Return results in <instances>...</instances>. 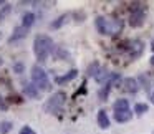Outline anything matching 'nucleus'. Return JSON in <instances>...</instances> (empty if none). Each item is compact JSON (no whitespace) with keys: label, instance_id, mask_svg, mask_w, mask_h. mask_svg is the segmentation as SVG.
<instances>
[{"label":"nucleus","instance_id":"f257e3e1","mask_svg":"<svg viewBox=\"0 0 154 134\" xmlns=\"http://www.w3.org/2000/svg\"><path fill=\"white\" fill-rule=\"evenodd\" d=\"M33 51L37 55V60L38 61H47V58L50 56L51 53L55 51V45H53V40L47 35H37L35 37V41H33Z\"/></svg>","mask_w":154,"mask_h":134},{"label":"nucleus","instance_id":"f03ea898","mask_svg":"<svg viewBox=\"0 0 154 134\" xmlns=\"http://www.w3.org/2000/svg\"><path fill=\"white\" fill-rule=\"evenodd\" d=\"M96 30L101 35H118L123 30V20H118V18H104V17H98L96 22Z\"/></svg>","mask_w":154,"mask_h":134},{"label":"nucleus","instance_id":"7ed1b4c3","mask_svg":"<svg viewBox=\"0 0 154 134\" xmlns=\"http://www.w3.org/2000/svg\"><path fill=\"white\" fill-rule=\"evenodd\" d=\"M32 81H33V84L38 90H42V91L50 90V81H48L47 73H45V70L40 68L38 65H35V66L32 68Z\"/></svg>","mask_w":154,"mask_h":134},{"label":"nucleus","instance_id":"20e7f679","mask_svg":"<svg viewBox=\"0 0 154 134\" xmlns=\"http://www.w3.org/2000/svg\"><path fill=\"white\" fill-rule=\"evenodd\" d=\"M65 101H66V94H65L63 91H58V93L51 94V96L48 98V101L45 103V111H47V113L57 114L58 111L63 108Z\"/></svg>","mask_w":154,"mask_h":134},{"label":"nucleus","instance_id":"39448f33","mask_svg":"<svg viewBox=\"0 0 154 134\" xmlns=\"http://www.w3.org/2000/svg\"><path fill=\"white\" fill-rule=\"evenodd\" d=\"M146 18V7L141 4H134L131 8V17H129V25L131 27H141Z\"/></svg>","mask_w":154,"mask_h":134},{"label":"nucleus","instance_id":"423d86ee","mask_svg":"<svg viewBox=\"0 0 154 134\" xmlns=\"http://www.w3.org/2000/svg\"><path fill=\"white\" fill-rule=\"evenodd\" d=\"M128 51H129L131 58H137L141 53H143V41H139V40L131 41L129 47H128Z\"/></svg>","mask_w":154,"mask_h":134},{"label":"nucleus","instance_id":"0eeeda50","mask_svg":"<svg viewBox=\"0 0 154 134\" xmlns=\"http://www.w3.org/2000/svg\"><path fill=\"white\" fill-rule=\"evenodd\" d=\"M123 90L128 91V93H137V90H139L137 80H134V78H124L123 80Z\"/></svg>","mask_w":154,"mask_h":134},{"label":"nucleus","instance_id":"6e6552de","mask_svg":"<svg viewBox=\"0 0 154 134\" xmlns=\"http://www.w3.org/2000/svg\"><path fill=\"white\" fill-rule=\"evenodd\" d=\"M27 35H28V28L23 27V25H20V27H17L14 30V35L8 38V43H14V41H17V40H22V38H25Z\"/></svg>","mask_w":154,"mask_h":134},{"label":"nucleus","instance_id":"1a4fd4ad","mask_svg":"<svg viewBox=\"0 0 154 134\" xmlns=\"http://www.w3.org/2000/svg\"><path fill=\"white\" fill-rule=\"evenodd\" d=\"M98 124H100V127H103V129L109 127V117H108V114L104 109L98 111Z\"/></svg>","mask_w":154,"mask_h":134},{"label":"nucleus","instance_id":"9d476101","mask_svg":"<svg viewBox=\"0 0 154 134\" xmlns=\"http://www.w3.org/2000/svg\"><path fill=\"white\" fill-rule=\"evenodd\" d=\"M23 91H25V94L27 96H30V98H38V88L35 86L33 83H25L23 84Z\"/></svg>","mask_w":154,"mask_h":134},{"label":"nucleus","instance_id":"9b49d317","mask_svg":"<svg viewBox=\"0 0 154 134\" xmlns=\"http://www.w3.org/2000/svg\"><path fill=\"white\" fill-rule=\"evenodd\" d=\"M131 117H133V113H131L129 109L128 111H118V113H114V119L118 121V123H126V121H129Z\"/></svg>","mask_w":154,"mask_h":134},{"label":"nucleus","instance_id":"f8f14e48","mask_svg":"<svg viewBox=\"0 0 154 134\" xmlns=\"http://www.w3.org/2000/svg\"><path fill=\"white\" fill-rule=\"evenodd\" d=\"M76 75H78V71H76V70H71L68 75H65V76H58L55 81H57L58 84H65V83H68V81L75 80V78H76Z\"/></svg>","mask_w":154,"mask_h":134},{"label":"nucleus","instance_id":"ddd939ff","mask_svg":"<svg viewBox=\"0 0 154 134\" xmlns=\"http://www.w3.org/2000/svg\"><path fill=\"white\" fill-rule=\"evenodd\" d=\"M113 108H114V113H118V111H128L129 109V103H128V99H118Z\"/></svg>","mask_w":154,"mask_h":134},{"label":"nucleus","instance_id":"4468645a","mask_svg":"<svg viewBox=\"0 0 154 134\" xmlns=\"http://www.w3.org/2000/svg\"><path fill=\"white\" fill-rule=\"evenodd\" d=\"M33 22H35V15L32 14V12H28V14H25L23 15V27H27V28H30L32 25H33Z\"/></svg>","mask_w":154,"mask_h":134},{"label":"nucleus","instance_id":"2eb2a0df","mask_svg":"<svg viewBox=\"0 0 154 134\" xmlns=\"http://www.w3.org/2000/svg\"><path fill=\"white\" fill-rule=\"evenodd\" d=\"M12 12V5L10 4H5L4 7H0V22H4L5 17Z\"/></svg>","mask_w":154,"mask_h":134},{"label":"nucleus","instance_id":"dca6fc26","mask_svg":"<svg viewBox=\"0 0 154 134\" xmlns=\"http://www.w3.org/2000/svg\"><path fill=\"white\" fill-rule=\"evenodd\" d=\"M10 129H12L10 121H2V123H0V134H7Z\"/></svg>","mask_w":154,"mask_h":134},{"label":"nucleus","instance_id":"f3484780","mask_svg":"<svg viewBox=\"0 0 154 134\" xmlns=\"http://www.w3.org/2000/svg\"><path fill=\"white\" fill-rule=\"evenodd\" d=\"M68 17H70V15H61V17H60V18H58V20H57V22H53V23H51V25H50V27H51V28H60V27H61V25H63V23H65V22H66V20H68Z\"/></svg>","mask_w":154,"mask_h":134},{"label":"nucleus","instance_id":"a211bd4d","mask_svg":"<svg viewBox=\"0 0 154 134\" xmlns=\"http://www.w3.org/2000/svg\"><path fill=\"white\" fill-rule=\"evenodd\" d=\"M146 111H147V104L137 103L136 106H134V113H137V114H143V113H146Z\"/></svg>","mask_w":154,"mask_h":134},{"label":"nucleus","instance_id":"6ab92c4d","mask_svg":"<svg viewBox=\"0 0 154 134\" xmlns=\"http://www.w3.org/2000/svg\"><path fill=\"white\" fill-rule=\"evenodd\" d=\"M139 81L144 84V88H146V90H149V88H151V81L147 80V75H141V76H139Z\"/></svg>","mask_w":154,"mask_h":134},{"label":"nucleus","instance_id":"aec40b11","mask_svg":"<svg viewBox=\"0 0 154 134\" xmlns=\"http://www.w3.org/2000/svg\"><path fill=\"white\" fill-rule=\"evenodd\" d=\"M14 73H23V63H14Z\"/></svg>","mask_w":154,"mask_h":134},{"label":"nucleus","instance_id":"412c9836","mask_svg":"<svg viewBox=\"0 0 154 134\" xmlns=\"http://www.w3.org/2000/svg\"><path fill=\"white\" fill-rule=\"evenodd\" d=\"M88 75H91V76L94 75V76H96V75H98V63H93V65H91L90 70H88Z\"/></svg>","mask_w":154,"mask_h":134},{"label":"nucleus","instance_id":"4be33fe9","mask_svg":"<svg viewBox=\"0 0 154 134\" xmlns=\"http://www.w3.org/2000/svg\"><path fill=\"white\" fill-rule=\"evenodd\" d=\"M20 134H35V131L32 129V127H28V126H23L20 129Z\"/></svg>","mask_w":154,"mask_h":134},{"label":"nucleus","instance_id":"5701e85b","mask_svg":"<svg viewBox=\"0 0 154 134\" xmlns=\"http://www.w3.org/2000/svg\"><path fill=\"white\" fill-rule=\"evenodd\" d=\"M151 103L154 104V93H151Z\"/></svg>","mask_w":154,"mask_h":134},{"label":"nucleus","instance_id":"b1692460","mask_svg":"<svg viewBox=\"0 0 154 134\" xmlns=\"http://www.w3.org/2000/svg\"><path fill=\"white\" fill-rule=\"evenodd\" d=\"M151 65H154V56H152V58H151Z\"/></svg>","mask_w":154,"mask_h":134},{"label":"nucleus","instance_id":"393cba45","mask_svg":"<svg viewBox=\"0 0 154 134\" xmlns=\"http://www.w3.org/2000/svg\"><path fill=\"white\" fill-rule=\"evenodd\" d=\"M2 65H4V60H2V58H0V66H2Z\"/></svg>","mask_w":154,"mask_h":134},{"label":"nucleus","instance_id":"a878e982","mask_svg":"<svg viewBox=\"0 0 154 134\" xmlns=\"http://www.w3.org/2000/svg\"><path fill=\"white\" fill-rule=\"evenodd\" d=\"M151 48H152V50H154V40H152V45H151Z\"/></svg>","mask_w":154,"mask_h":134},{"label":"nucleus","instance_id":"bb28decb","mask_svg":"<svg viewBox=\"0 0 154 134\" xmlns=\"http://www.w3.org/2000/svg\"><path fill=\"white\" fill-rule=\"evenodd\" d=\"M2 4H4V0H0V5H2Z\"/></svg>","mask_w":154,"mask_h":134},{"label":"nucleus","instance_id":"cd10ccee","mask_svg":"<svg viewBox=\"0 0 154 134\" xmlns=\"http://www.w3.org/2000/svg\"><path fill=\"white\" fill-rule=\"evenodd\" d=\"M0 40H2V33H0Z\"/></svg>","mask_w":154,"mask_h":134}]
</instances>
